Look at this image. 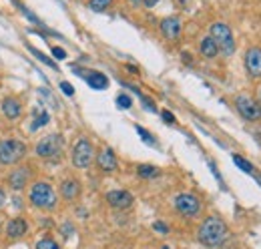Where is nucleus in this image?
<instances>
[{
  "label": "nucleus",
  "instance_id": "6ab92c4d",
  "mask_svg": "<svg viewBox=\"0 0 261 249\" xmlns=\"http://www.w3.org/2000/svg\"><path fill=\"white\" fill-rule=\"evenodd\" d=\"M137 175L143 177V179H155V177H159V169L155 165H139Z\"/></svg>",
  "mask_w": 261,
  "mask_h": 249
},
{
  "label": "nucleus",
  "instance_id": "dca6fc26",
  "mask_svg": "<svg viewBox=\"0 0 261 249\" xmlns=\"http://www.w3.org/2000/svg\"><path fill=\"white\" fill-rule=\"evenodd\" d=\"M26 231H28V223H26L24 217H14L6 225V235L12 237V239H18V237L26 235Z\"/></svg>",
  "mask_w": 261,
  "mask_h": 249
},
{
  "label": "nucleus",
  "instance_id": "a211bd4d",
  "mask_svg": "<svg viewBox=\"0 0 261 249\" xmlns=\"http://www.w3.org/2000/svg\"><path fill=\"white\" fill-rule=\"evenodd\" d=\"M199 52L205 58H215L219 54V48H217V44H215V40L211 36H203L201 42H199Z\"/></svg>",
  "mask_w": 261,
  "mask_h": 249
},
{
  "label": "nucleus",
  "instance_id": "9d476101",
  "mask_svg": "<svg viewBox=\"0 0 261 249\" xmlns=\"http://www.w3.org/2000/svg\"><path fill=\"white\" fill-rule=\"evenodd\" d=\"M133 195L128 191H122V189H116V191H108L106 193V203L112 207V209H128L133 205Z\"/></svg>",
  "mask_w": 261,
  "mask_h": 249
},
{
  "label": "nucleus",
  "instance_id": "f3484780",
  "mask_svg": "<svg viewBox=\"0 0 261 249\" xmlns=\"http://www.w3.org/2000/svg\"><path fill=\"white\" fill-rule=\"evenodd\" d=\"M82 76L86 78L88 86H92L94 90H102L108 86V78L102 72H82Z\"/></svg>",
  "mask_w": 261,
  "mask_h": 249
},
{
  "label": "nucleus",
  "instance_id": "9b49d317",
  "mask_svg": "<svg viewBox=\"0 0 261 249\" xmlns=\"http://www.w3.org/2000/svg\"><path fill=\"white\" fill-rule=\"evenodd\" d=\"M30 183V167H16L8 175V187L14 191H22Z\"/></svg>",
  "mask_w": 261,
  "mask_h": 249
},
{
  "label": "nucleus",
  "instance_id": "412c9836",
  "mask_svg": "<svg viewBox=\"0 0 261 249\" xmlns=\"http://www.w3.org/2000/svg\"><path fill=\"white\" fill-rule=\"evenodd\" d=\"M233 163H235L239 169H243L245 173H249V175H255V169H253V165H251L249 161H245L243 157H239V155H233Z\"/></svg>",
  "mask_w": 261,
  "mask_h": 249
},
{
  "label": "nucleus",
  "instance_id": "b1692460",
  "mask_svg": "<svg viewBox=\"0 0 261 249\" xmlns=\"http://www.w3.org/2000/svg\"><path fill=\"white\" fill-rule=\"evenodd\" d=\"M28 50H30V52H32V54H34V56H36V58L40 60V62H44V64H48L50 68H56V62H52L50 58H46V54H42V52H40V50H36L34 46H28Z\"/></svg>",
  "mask_w": 261,
  "mask_h": 249
},
{
  "label": "nucleus",
  "instance_id": "0eeeda50",
  "mask_svg": "<svg viewBox=\"0 0 261 249\" xmlns=\"http://www.w3.org/2000/svg\"><path fill=\"white\" fill-rule=\"evenodd\" d=\"M173 203H175V209H177L183 217H195V215H199V211H201V201H199V197L193 195V193H179Z\"/></svg>",
  "mask_w": 261,
  "mask_h": 249
},
{
  "label": "nucleus",
  "instance_id": "f03ea898",
  "mask_svg": "<svg viewBox=\"0 0 261 249\" xmlns=\"http://www.w3.org/2000/svg\"><path fill=\"white\" fill-rule=\"evenodd\" d=\"M28 199L34 207H38L42 211H52V209H56V203H58L52 185L46 181H36L28 191Z\"/></svg>",
  "mask_w": 261,
  "mask_h": 249
},
{
  "label": "nucleus",
  "instance_id": "2eb2a0df",
  "mask_svg": "<svg viewBox=\"0 0 261 249\" xmlns=\"http://www.w3.org/2000/svg\"><path fill=\"white\" fill-rule=\"evenodd\" d=\"M60 195L64 201H76L80 195V183L76 179H66L60 183Z\"/></svg>",
  "mask_w": 261,
  "mask_h": 249
},
{
  "label": "nucleus",
  "instance_id": "72a5a7b5",
  "mask_svg": "<svg viewBox=\"0 0 261 249\" xmlns=\"http://www.w3.org/2000/svg\"><path fill=\"white\" fill-rule=\"evenodd\" d=\"M141 2H143V0H130V4H137V6H139Z\"/></svg>",
  "mask_w": 261,
  "mask_h": 249
},
{
  "label": "nucleus",
  "instance_id": "c756f323",
  "mask_svg": "<svg viewBox=\"0 0 261 249\" xmlns=\"http://www.w3.org/2000/svg\"><path fill=\"white\" fill-rule=\"evenodd\" d=\"M161 114H163V120H165V122H169V124H173V122H175V116H173V112H169V110H163Z\"/></svg>",
  "mask_w": 261,
  "mask_h": 249
},
{
  "label": "nucleus",
  "instance_id": "4468645a",
  "mask_svg": "<svg viewBox=\"0 0 261 249\" xmlns=\"http://www.w3.org/2000/svg\"><path fill=\"white\" fill-rule=\"evenodd\" d=\"M0 108H2V114H4L6 118L14 120V118H18L20 112H22V102H20L16 96H6V98L2 100V104H0Z\"/></svg>",
  "mask_w": 261,
  "mask_h": 249
},
{
  "label": "nucleus",
  "instance_id": "20e7f679",
  "mask_svg": "<svg viewBox=\"0 0 261 249\" xmlns=\"http://www.w3.org/2000/svg\"><path fill=\"white\" fill-rule=\"evenodd\" d=\"M209 36L215 40L219 52H223L225 56H231L235 52V38H233V32L227 24L223 22H213L211 24V30H209Z\"/></svg>",
  "mask_w": 261,
  "mask_h": 249
},
{
  "label": "nucleus",
  "instance_id": "1a4fd4ad",
  "mask_svg": "<svg viewBox=\"0 0 261 249\" xmlns=\"http://www.w3.org/2000/svg\"><path fill=\"white\" fill-rule=\"evenodd\" d=\"M245 68L251 78H261V48L251 46L245 52Z\"/></svg>",
  "mask_w": 261,
  "mask_h": 249
},
{
  "label": "nucleus",
  "instance_id": "bb28decb",
  "mask_svg": "<svg viewBox=\"0 0 261 249\" xmlns=\"http://www.w3.org/2000/svg\"><path fill=\"white\" fill-rule=\"evenodd\" d=\"M60 90H62L66 96H72V94H74V86H72L70 82H66V80L60 82Z\"/></svg>",
  "mask_w": 261,
  "mask_h": 249
},
{
  "label": "nucleus",
  "instance_id": "f8f14e48",
  "mask_svg": "<svg viewBox=\"0 0 261 249\" xmlns=\"http://www.w3.org/2000/svg\"><path fill=\"white\" fill-rule=\"evenodd\" d=\"M96 165H98V169H100L102 173H114L116 167H118V161H116L114 151L108 149V147H104V149L96 155Z\"/></svg>",
  "mask_w": 261,
  "mask_h": 249
},
{
  "label": "nucleus",
  "instance_id": "f257e3e1",
  "mask_svg": "<svg viewBox=\"0 0 261 249\" xmlns=\"http://www.w3.org/2000/svg\"><path fill=\"white\" fill-rule=\"evenodd\" d=\"M227 237H229V229L219 217H207L197 229V239L205 247H219L227 241Z\"/></svg>",
  "mask_w": 261,
  "mask_h": 249
},
{
  "label": "nucleus",
  "instance_id": "39448f33",
  "mask_svg": "<svg viewBox=\"0 0 261 249\" xmlns=\"http://www.w3.org/2000/svg\"><path fill=\"white\" fill-rule=\"evenodd\" d=\"M62 149H64V139L60 135H56V133L42 137L34 147V151H36V155L40 159H58Z\"/></svg>",
  "mask_w": 261,
  "mask_h": 249
},
{
  "label": "nucleus",
  "instance_id": "c85d7f7f",
  "mask_svg": "<svg viewBox=\"0 0 261 249\" xmlns=\"http://www.w3.org/2000/svg\"><path fill=\"white\" fill-rule=\"evenodd\" d=\"M153 229H155V231H159V233H169V227H167L165 223H161V221H157V223L153 225Z\"/></svg>",
  "mask_w": 261,
  "mask_h": 249
},
{
  "label": "nucleus",
  "instance_id": "473e14b6",
  "mask_svg": "<svg viewBox=\"0 0 261 249\" xmlns=\"http://www.w3.org/2000/svg\"><path fill=\"white\" fill-rule=\"evenodd\" d=\"M257 90H259V92H257V96H259V102H257V104H259V108H261V86H259Z\"/></svg>",
  "mask_w": 261,
  "mask_h": 249
},
{
  "label": "nucleus",
  "instance_id": "6e6552de",
  "mask_svg": "<svg viewBox=\"0 0 261 249\" xmlns=\"http://www.w3.org/2000/svg\"><path fill=\"white\" fill-rule=\"evenodd\" d=\"M235 108H237V112H239L243 118H247V120H257V118H261V108H259L257 100H253V98L247 96V94L235 96Z\"/></svg>",
  "mask_w": 261,
  "mask_h": 249
},
{
  "label": "nucleus",
  "instance_id": "7ed1b4c3",
  "mask_svg": "<svg viewBox=\"0 0 261 249\" xmlns=\"http://www.w3.org/2000/svg\"><path fill=\"white\" fill-rule=\"evenodd\" d=\"M26 157V145L18 139L0 141V165H16Z\"/></svg>",
  "mask_w": 261,
  "mask_h": 249
},
{
  "label": "nucleus",
  "instance_id": "423d86ee",
  "mask_svg": "<svg viewBox=\"0 0 261 249\" xmlns=\"http://www.w3.org/2000/svg\"><path fill=\"white\" fill-rule=\"evenodd\" d=\"M94 159V147L88 139H78L72 147V155H70V161L76 169H86Z\"/></svg>",
  "mask_w": 261,
  "mask_h": 249
},
{
  "label": "nucleus",
  "instance_id": "aec40b11",
  "mask_svg": "<svg viewBox=\"0 0 261 249\" xmlns=\"http://www.w3.org/2000/svg\"><path fill=\"white\" fill-rule=\"evenodd\" d=\"M112 4V0H88V8L92 12H104Z\"/></svg>",
  "mask_w": 261,
  "mask_h": 249
},
{
  "label": "nucleus",
  "instance_id": "5701e85b",
  "mask_svg": "<svg viewBox=\"0 0 261 249\" xmlns=\"http://www.w3.org/2000/svg\"><path fill=\"white\" fill-rule=\"evenodd\" d=\"M50 120V114L46 112V110H40V114H36V118H34V122L30 124V129L32 131H36L38 127H44V124Z\"/></svg>",
  "mask_w": 261,
  "mask_h": 249
},
{
  "label": "nucleus",
  "instance_id": "cd10ccee",
  "mask_svg": "<svg viewBox=\"0 0 261 249\" xmlns=\"http://www.w3.org/2000/svg\"><path fill=\"white\" fill-rule=\"evenodd\" d=\"M52 56L58 58V60H62V58H66V52L60 46H52Z\"/></svg>",
  "mask_w": 261,
  "mask_h": 249
},
{
  "label": "nucleus",
  "instance_id": "a878e982",
  "mask_svg": "<svg viewBox=\"0 0 261 249\" xmlns=\"http://www.w3.org/2000/svg\"><path fill=\"white\" fill-rule=\"evenodd\" d=\"M116 104H118V108H130V106H133V100H130V96L128 94H118L116 96Z\"/></svg>",
  "mask_w": 261,
  "mask_h": 249
},
{
  "label": "nucleus",
  "instance_id": "ddd939ff",
  "mask_svg": "<svg viewBox=\"0 0 261 249\" xmlns=\"http://www.w3.org/2000/svg\"><path fill=\"white\" fill-rule=\"evenodd\" d=\"M181 28H183V26H181V20H179L177 16H167V18L161 20V32H163V36L169 38V40L179 38Z\"/></svg>",
  "mask_w": 261,
  "mask_h": 249
},
{
  "label": "nucleus",
  "instance_id": "393cba45",
  "mask_svg": "<svg viewBox=\"0 0 261 249\" xmlns=\"http://www.w3.org/2000/svg\"><path fill=\"white\" fill-rule=\"evenodd\" d=\"M135 129H137V133H139V135L143 137V141H145L147 145H157V143H155V137H153V135H151V133H149L147 129H143V127H139V124H137V127H135Z\"/></svg>",
  "mask_w": 261,
  "mask_h": 249
},
{
  "label": "nucleus",
  "instance_id": "2f4dec72",
  "mask_svg": "<svg viewBox=\"0 0 261 249\" xmlns=\"http://www.w3.org/2000/svg\"><path fill=\"white\" fill-rule=\"evenodd\" d=\"M4 203H6V193H4L2 189H0V207H2Z\"/></svg>",
  "mask_w": 261,
  "mask_h": 249
},
{
  "label": "nucleus",
  "instance_id": "7c9ffc66",
  "mask_svg": "<svg viewBox=\"0 0 261 249\" xmlns=\"http://www.w3.org/2000/svg\"><path fill=\"white\" fill-rule=\"evenodd\" d=\"M157 2H159V0H143V4H145L147 8H153Z\"/></svg>",
  "mask_w": 261,
  "mask_h": 249
},
{
  "label": "nucleus",
  "instance_id": "4be33fe9",
  "mask_svg": "<svg viewBox=\"0 0 261 249\" xmlns=\"http://www.w3.org/2000/svg\"><path fill=\"white\" fill-rule=\"evenodd\" d=\"M34 249H60V247H58V243H56L54 239H50V237H42V239L36 241Z\"/></svg>",
  "mask_w": 261,
  "mask_h": 249
}]
</instances>
